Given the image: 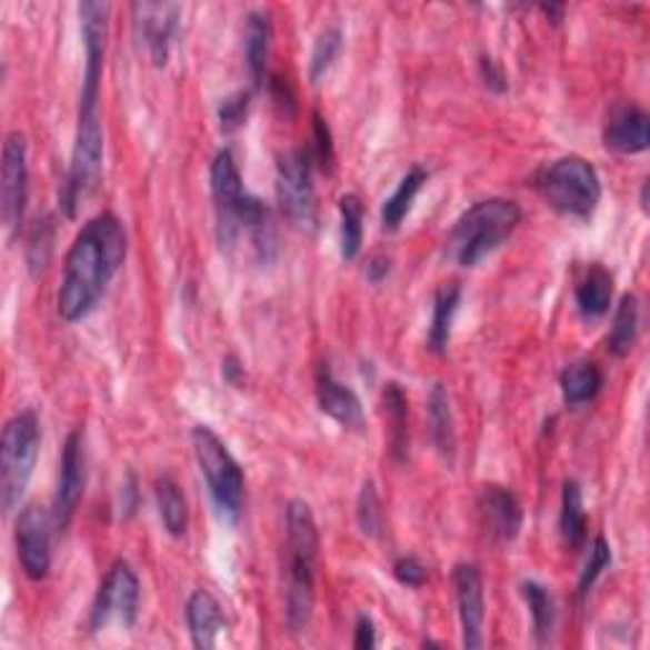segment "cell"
Returning a JSON list of instances; mask_svg holds the SVG:
<instances>
[{
	"instance_id": "1",
	"label": "cell",
	"mask_w": 650,
	"mask_h": 650,
	"mask_svg": "<svg viewBox=\"0 0 650 650\" xmlns=\"http://www.w3.org/2000/svg\"><path fill=\"white\" fill-rule=\"evenodd\" d=\"M124 257H128V234L122 221L114 213L89 219L69 247L64 278L57 296L59 316L67 323L84 320L100 306Z\"/></svg>"
},
{
	"instance_id": "2",
	"label": "cell",
	"mask_w": 650,
	"mask_h": 650,
	"mask_svg": "<svg viewBox=\"0 0 650 650\" xmlns=\"http://www.w3.org/2000/svg\"><path fill=\"white\" fill-rule=\"evenodd\" d=\"M211 199L217 209V227L221 247H231L242 231L252 237L260 262H270L278 252L272 219L264 203L249 193L239 176L237 160L229 150H219L211 163Z\"/></svg>"
},
{
	"instance_id": "3",
	"label": "cell",
	"mask_w": 650,
	"mask_h": 650,
	"mask_svg": "<svg viewBox=\"0 0 650 650\" xmlns=\"http://www.w3.org/2000/svg\"><path fill=\"white\" fill-rule=\"evenodd\" d=\"M288 592H284V622L290 633H306L316 604V559L320 549L313 511L306 501H290L288 513Z\"/></svg>"
},
{
	"instance_id": "4",
	"label": "cell",
	"mask_w": 650,
	"mask_h": 650,
	"mask_svg": "<svg viewBox=\"0 0 650 650\" xmlns=\"http://www.w3.org/2000/svg\"><path fill=\"white\" fill-rule=\"evenodd\" d=\"M521 224V209L511 199L478 201L452 227L444 252L462 267H476L488 254H493L516 227Z\"/></svg>"
},
{
	"instance_id": "5",
	"label": "cell",
	"mask_w": 650,
	"mask_h": 650,
	"mask_svg": "<svg viewBox=\"0 0 650 650\" xmlns=\"http://www.w3.org/2000/svg\"><path fill=\"white\" fill-rule=\"evenodd\" d=\"M41 448V427L33 409H23L6 422L0 444V496L3 509L11 513L31 483L36 458Z\"/></svg>"
},
{
	"instance_id": "6",
	"label": "cell",
	"mask_w": 650,
	"mask_h": 650,
	"mask_svg": "<svg viewBox=\"0 0 650 650\" xmlns=\"http://www.w3.org/2000/svg\"><path fill=\"white\" fill-rule=\"evenodd\" d=\"M193 452L199 460L201 476L207 478L211 501L221 513V519L234 523L242 513L244 501V473L239 462L231 458L224 440L207 424H196L191 432Z\"/></svg>"
},
{
	"instance_id": "7",
	"label": "cell",
	"mask_w": 650,
	"mask_h": 650,
	"mask_svg": "<svg viewBox=\"0 0 650 650\" xmlns=\"http://www.w3.org/2000/svg\"><path fill=\"white\" fill-rule=\"evenodd\" d=\"M539 191L551 209L574 219H590L598 209L602 186L590 160L564 156L547 166L539 176Z\"/></svg>"
},
{
	"instance_id": "8",
	"label": "cell",
	"mask_w": 650,
	"mask_h": 650,
	"mask_svg": "<svg viewBox=\"0 0 650 650\" xmlns=\"http://www.w3.org/2000/svg\"><path fill=\"white\" fill-rule=\"evenodd\" d=\"M102 160H104V136H102L100 118H97V114H79L69 171L59 191V207L64 209L69 219L77 217L82 201L97 189V183H100Z\"/></svg>"
},
{
	"instance_id": "9",
	"label": "cell",
	"mask_w": 650,
	"mask_h": 650,
	"mask_svg": "<svg viewBox=\"0 0 650 650\" xmlns=\"http://www.w3.org/2000/svg\"><path fill=\"white\" fill-rule=\"evenodd\" d=\"M278 203L296 229L316 234L318 199L313 186V163L306 150H288L278 160Z\"/></svg>"
},
{
	"instance_id": "10",
	"label": "cell",
	"mask_w": 650,
	"mask_h": 650,
	"mask_svg": "<svg viewBox=\"0 0 650 650\" xmlns=\"http://www.w3.org/2000/svg\"><path fill=\"white\" fill-rule=\"evenodd\" d=\"M79 18H82L84 39V77L82 97H79V114H97L107 53V36H110V6L82 3L79 6Z\"/></svg>"
},
{
	"instance_id": "11",
	"label": "cell",
	"mask_w": 650,
	"mask_h": 650,
	"mask_svg": "<svg viewBox=\"0 0 650 650\" xmlns=\"http://www.w3.org/2000/svg\"><path fill=\"white\" fill-rule=\"evenodd\" d=\"M140 608V582L128 562H114L107 572L104 582L97 592L92 612H89V628L102 630L107 622L120 620L124 628H132L138 620Z\"/></svg>"
},
{
	"instance_id": "12",
	"label": "cell",
	"mask_w": 650,
	"mask_h": 650,
	"mask_svg": "<svg viewBox=\"0 0 650 650\" xmlns=\"http://www.w3.org/2000/svg\"><path fill=\"white\" fill-rule=\"evenodd\" d=\"M29 203V150L21 132H11L3 146V173H0V217L6 229L16 234Z\"/></svg>"
},
{
	"instance_id": "13",
	"label": "cell",
	"mask_w": 650,
	"mask_h": 650,
	"mask_svg": "<svg viewBox=\"0 0 650 650\" xmlns=\"http://www.w3.org/2000/svg\"><path fill=\"white\" fill-rule=\"evenodd\" d=\"M87 483V452H84V432L74 430L61 448L59 460V483L53 496V527L67 529L71 516H74L79 501H82Z\"/></svg>"
},
{
	"instance_id": "14",
	"label": "cell",
	"mask_w": 650,
	"mask_h": 650,
	"mask_svg": "<svg viewBox=\"0 0 650 650\" xmlns=\"http://www.w3.org/2000/svg\"><path fill=\"white\" fill-rule=\"evenodd\" d=\"M18 562L29 580H47L51 569V521L39 506H26L16 521Z\"/></svg>"
},
{
	"instance_id": "15",
	"label": "cell",
	"mask_w": 650,
	"mask_h": 650,
	"mask_svg": "<svg viewBox=\"0 0 650 650\" xmlns=\"http://www.w3.org/2000/svg\"><path fill=\"white\" fill-rule=\"evenodd\" d=\"M452 584H456L462 648H468V650L483 648L486 598H483V577H480V569L470 562L458 564L456 572H452Z\"/></svg>"
},
{
	"instance_id": "16",
	"label": "cell",
	"mask_w": 650,
	"mask_h": 650,
	"mask_svg": "<svg viewBox=\"0 0 650 650\" xmlns=\"http://www.w3.org/2000/svg\"><path fill=\"white\" fill-rule=\"evenodd\" d=\"M181 8L176 3H136L132 6V26L140 43H146L148 57L156 67L168 64L173 33Z\"/></svg>"
},
{
	"instance_id": "17",
	"label": "cell",
	"mask_w": 650,
	"mask_h": 650,
	"mask_svg": "<svg viewBox=\"0 0 650 650\" xmlns=\"http://www.w3.org/2000/svg\"><path fill=\"white\" fill-rule=\"evenodd\" d=\"M478 511L486 531L491 533L496 541H513L519 537L523 513L519 498H516L509 488L486 486L483 493L478 498Z\"/></svg>"
},
{
	"instance_id": "18",
	"label": "cell",
	"mask_w": 650,
	"mask_h": 650,
	"mask_svg": "<svg viewBox=\"0 0 650 650\" xmlns=\"http://www.w3.org/2000/svg\"><path fill=\"white\" fill-rule=\"evenodd\" d=\"M316 394L323 414L346 427V430H361L363 427L361 399L356 397V391L351 387L341 384L326 363L316 373Z\"/></svg>"
},
{
	"instance_id": "19",
	"label": "cell",
	"mask_w": 650,
	"mask_h": 650,
	"mask_svg": "<svg viewBox=\"0 0 650 650\" xmlns=\"http://www.w3.org/2000/svg\"><path fill=\"white\" fill-rule=\"evenodd\" d=\"M604 146L622 156L643 153L650 146V120L636 104L618 107L604 124Z\"/></svg>"
},
{
	"instance_id": "20",
	"label": "cell",
	"mask_w": 650,
	"mask_h": 650,
	"mask_svg": "<svg viewBox=\"0 0 650 650\" xmlns=\"http://www.w3.org/2000/svg\"><path fill=\"white\" fill-rule=\"evenodd\" d=\"M186 620H189L191 640L199 650H211L217 646L221 630L227 628L224 610L209 590H196L186 604Z\"/></svg>"
},
{
	"instance_id": "21",
	"label": "cell",
	"mask_w": 650,
	"mask_h": 650,
	"mask_svg": "<svg viewBox=\"0 0 650 650\" xmlns=\"http://www.w3.org/2000/svg\"><path fill=\"white\" fill-rule=\"evenodd\" d=\"M612 292H616V280H612L610 270H604L602 264H590L582 274V280L577 282L574 298L577 308L584 320H600L610 310Z\"/></svg>"
},
{
	"instance_id": "22",
	"label": "cell",
	"mask_w": 650,
	"mask_h": 650,
	"mask_svg": "<svg viewBox=\"0 0 650 650\" xmlns=\"http://www.w3.org/2000/svg\"><path fill=\"white\" fill-rule=\"evenodd\" d=\"M427 404H430L427 407V414H430V434H432L434 448H438V452L444 460L452 462L456 460L458 438H456V417H452L448 389H444L442 384H434Z\"/></svg>"
},
{
	"instance_id": "23",
	"label": "cell",
	"mask_w": 650,
	"mask_h": 650,
	"mask_svg": "<svg viewBox=\"0 0 650 650\" xmlns=\"http://www.w3.org/2000/svg\"><path fill=\"white\" fill-rule=\"evenodd\" d=\"M602 371L598 363L592 361H577L569 363L559 377V387H562V397L567 407H580L592 402L602 389Z\"/></svg>"
},
{
	"instance_id": "24",
	"label": "cell",
	"mask_w": 650,
	"mask_h": 650,
	"mask_svg": "<svg viewBox=\"0 0 650 650\" xmlns=\"http://www.w3.org/2000/svg\"><path fill=\"white\" fill-rule=\"evenodd\" d=\"M458 308H460V288L456 282L442 284V288L438 290V296H434L432 323H430V333H427V343H430V349L434 353L448 351Z\"/></svg>"
},
{
	"instance_id": "25",
	"label": "cell",
	"mask_w": 650,
	"mask_h": 650,
	"mask_svg": "<svg viewBox=\"0 0 650 650\" xmlns=\"http://www.w3.org/2000/svg\"><path fill=\"white\" fill-rule=\"evenodd\" d=\"M270 41H272V26L270 18L262 11H252L247 18V67L249 74H252L254 87H262L264 71H267V59H270Z\"/></svg>"
},
{
	"instance_id": "26",
	"label": "cell",
	"mask_w": 650,
	"mask_h": 650,
	"mask_svg": "<svg viewBox=\"0 0 650 650\" xmlns=\"http://www.w3.org/2000/svg\"><path fill=\"white\" fill-rule=\"evenodd\" d=\"M559 529H562L564 544L569 549L580 551L587 541V516L582 488L577 480H567L562 491V513H559Z\"/></svg>"
},
{
	"instance_id": "27",
	"label": "cell",
	"mask_w": 650,
	"mask_h": 650,
	"mask_svg": "<svg viewBox=\"0 0 650 650\" xmlns=\"http://www.w3.org/2000/svg\"><path fill=\"white\" fill-rule=\"evenodd\" d=\"M424 181H427V173L420 166H414L412 171L399 181L397 191L391 193L384 201V207H381V221H384L387 231H397L399 227H402V221L407 219V213L412 211V203L424 186Z\"/></svg>"
},
{
	"instance_id": "28",
	"label": "cell",
	"mask_w": 650,
	"mask_h": 650,
	"mask_svg": "<svg viewBox=\"0 0 650 650\" xmlns=\"http://www.w3.org/2000/svg\"><path fill=\"white\" fill-rule=\"evenodd\" d=\"M638 326H640V308L636 296H622L620 306L616 310V320H612V331L608 338V351L618 359H626V356L636 349L638 341Z\"/></svg>"
},
{
	"instance_id": "29",
	"label": "cell",
	"mask_w": 650,
	"mask_h": 650,
	"mask_svg": "<svg viewBox=\"0 0 650 650\" xmlns=\"http://www.w3.org/2000/svg\"><path fill=\"white\" fill-rule=\"evenodd\" d=\"M156 498L166 531L171 533V537H181V533H186V527H189V506H186L181 488H178L171 476L158 478Z\"/></svg>"
},
{
	"instance_id": "30",
	"label": "cell",
	"mask_w": 650,
	"mask_h": 650,
	"mask_svg": "<svg viewBox=\"0 0 650 650\" xmlns=\"http://www.w3.org/2000/svg\"><path fill=\"white\" fill-rule=\"evenodd\" d=\"M341 211V257L356 260L363 244V203L356 193H346L338 201Z\"/></svg>"
},
{
	"instance_id": "31",
	"label": "cell",
	"mask_w": 650,
	"mask_h": 650,
	"mask_svg": "<svg viewBox=\"0 0 650 650\" xmlns=\"http://www.w3.org/2000/svg\"><path fill=\"white\" fill-rule=\"evenodd\" d=\"M384 407L389 414V424H391V452H394L397 460H407L409 452V427H407V394L399 384H387L384 389Z\"/></svg>"
},
{
	"instance_id": "32",
	"label": "cell",
	"mask_w": 650,
	"mask_h": 650,
	"mask_svg": "<svg viewBox=\"0 0 650 650\" xmlns=\"http://www.w3.org/2000/svg\"><path fill=\"white\" fill-rule=\"evenodd\" d=\"M521 594L523 600L529 604L531 612V622H533V636H537L539 643L551 636L557 622V604L554 598H551L547 587H541L539 582H523L521 584Z\"/></svg>"
},
{
	"instance_id": "33",
	"label": "cell",
	"mask_w": 650,
	"mask_h": 650,
	"mask_svg": "<svg viewBox=\"0 0 650 650\" xmlns=\"http://www.w3.org/2000/svg\"><path fill=\"white\" fill-rule=\"evenodd\" d=\"M343 49V33L341 29H326L316 39L313 53H310V82L318 84L328 71H331L333 61Z\"/></svg>"
},
{
	"instance_id": "34",
	"label": "cell",
	"mask_w": 650,
	"mask_h": 650,
	"mask_svg": "<svg viewBox=\"0 0 650 650\" xmlns=\"http://www.w3.org/2000/svg\"><path fill=\"white\" fill-rule=\"evenodd\" d=\"M356 519H359V529L371 539L381 537V531H384V509H381L379 493L371 480H367L361 488L359 503H356Z\"/></svg>"
},
{
	"instance_id": "35",
	"label": "cell",
	"mask_w": 650,
	"mask_h": 650,
	"mask_svg": "<svg viewBox=\"0 0 650 650\" xmlns=\"http://www.w3.org/2000/svg\"><path fill=\"white\" fill-rule=\"evenodd\" d=\"M51 249H53V224H51V219L47 217L43 221H36V227L31 229V234H29V247H26L33 274H39L43 267L49 264Z\"/></svg>"
},
{
	"instance_id": "36",
	"label": "cell",
	"mask_w": 650,
	"mask_h": 650,
	"mask_svg": "<svg viewBox=\"0 0 650 650\" xmlns=\"http://www.w3.org/2000/svg\"><path fill=\"white\" fill-rule=\"evenodd\" d=\"M612 564V551L610 544L604 541V537H598L592 541L590 547V559H587V564L582 569V577H580V598H587L592 590V584L598 582V577L604 572Z\"/></svg>"
},
{
	"instance_id": "37",
	"label": "cell",
	"mask_w": 650,
	"mask_h": 650,
	"mask_svg": "<svg viewBox=\"0 0 650 650\" xmlns=\"http://www.w3.org/2000/svg\"><path fill=\"white\" fill-rule=\"evenodd\" d=\"M249 100H252V94L247 92V89H239V92L229 94L227 100H221L219 104V124H221V132H234L244 124L247 120V112H249Z\"/></svg>"
},
{
	"instance_id": "38",
	"label": "cell",
	"mask_w": 650,
	"mask_h": 650,
	"mask_svg": "<svg viewBox=\"0 0 650 650\" xmlns=\"http://www.w3.org/2000/svg\"><path fill=\"white\" fill-rule=\"evenodd\" d=\"M313 136H316V160L323 171H331L333 166V136L323 114L313 112Z\"/></svg>"
},
{
	"instance_id": "39",
	"label": "cell",
	"mask_w": 650,
	"mask_h": 650,
	"mask_svg": "<svg viewBox=\"0 0 650 650\" xmlns=\"http://www.w3.org/2000/svg\"><path fill=\"white\" fill-rule=\"evenodd\" d=\"M394 577L399 584L412 587V590H420L427 582V567L417 557H402L394 562Z\"/></svg>"
},
{
	"instance_id": "40",
	"label": "cell",
	"mask_w": 650,
	"mask_h": 650,
	"mask_svg": "<svg viewBox=\"0 0 650 650\" xmlns=\"http://www.w3.org/2000/svg\"><path fill=\"white\" fill-rule=\"evenodd\" d=\"M480 77H483L486 87L496 94H503L509 89V79H506L501 64L491 57H480Z\"/></svg>"
},
{
	"instance_id": "41",
	"label": "cell",
	"mask_w": 650,
	"mask_h": 650,
	"mask_svg": "<svg viewBox=\"0 0 650 650\" xmlns=\"http://www.w3.org/2000/svg\"><path fill=\"white\" fill-rule=\"evenodd\" d=\"M353 646L359 650H371L377 646V628H373V620L369 616H359V620H356Z\"/></svg>"
},
{
	"instance_id": "42",
	"label": "cell",
	"mask_w": 650,
	"mask_h": 650,
	"mask_svg": "<svg viewBox=\"0 0 650 650\" xmlns=\"http://www.w3.org/2000/svg\"><path fill=\"white\" fill-rule=\"evenodd\" d=\"M138 509V483L136 476H128V480L122 483V516H132Z\"/></svg>"
},
{
	"instance_id": "43",
	"label": "cell",
	"mask_w": 650,
	"mask_h": 650,
	"mask_svg": "<svg viewBox=\"0 0 650 650\" xmlns=\"http://www.w3.org/2000/svg\"><path fill=\"white\" fill-rule=\"evenodd\" d=\"M221 373H224V379L229 381V384L237 387L239 381H242V377H244L242 361H239L237 356H227L224 363H221Z\"/></svg>"
},
{
	"instance_id": "44",
	"label": "cell",
	"mask_w": 650,
	"mask_h": 650,
	"mask_svg": "<svg viewBox=\"0 0 650 650\" xmlns=\"http://www.w3.org/2000/svg\"><path fill=\"white\" fill-rule=\"evenodd\" d=\"M391 270V260L389 257H371V262L367 264V274L371 282H381Z\"/></svg>"
},
{
	"instance_id": "45",
	"label": "cell",
	"mask_w": 650,
	"mask_h": 650,
	"mask_svg": "<svg viewBox=\"0 0 650 650\" xmlns=\"http://www.w3.org/2000/svg\"><path fill=\"white\" fill-rule=\"evenodd\" d=\"M541 11L551 18V23H562V16H564L562 6H541Z\"/></svg>"
}]
</instances>
